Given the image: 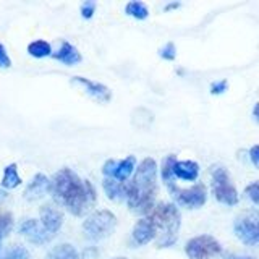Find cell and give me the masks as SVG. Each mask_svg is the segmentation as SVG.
Returning a JSON list of instances; mask_svg holds the SVG:
<instances>
[{
    "mask_svg": "<svg viewBox=\"0 0 259 259\" xmlns=\"http://www.w3.org/2000/svg\"><path fill=\"white\" fill-rule=\"evenodd\" d=\"M51 191L55 201L76 217L84 215L96 202V190L93 183L83 180L68 167L60 168L54 175Z\"/></svg>",
    "mask_w": 259,
    "mask_h": 259,
    "instance_id": "obj_1",
    "label": "cell"
},
{
    "mask_svg": "<svg viewBox=\"0 0 259 259\" xmlns=\"http://www.w3.org/2000/svg\"><path fill=\"white\" fill-rule=\"evenodd\" d=\"M157 194V164L151 157L140 162L135 170V177L128 182L126 204L130 210L138 215H149L154 209Z\"/></svg>",
    "mask_w": 259,
    "mask_h": 259,
    "instance_id": "obj_2",
    "label": "cell"
},
{
    "mask_svg": "<svg viewBox=\"0 0 259 259\" xmlns=\"http://www.w3.org/2000/svg\"><path fill=\"white\" fill-rule=\"evenodd\" d=\"M157 232V246L168 248L178 238V230L182 225V214L178 207L172 202H159L154 206L151 214L148 215Z\"/></svg>",
    "mask_w": 259,
    "mask_h": 259,
    "instance_id": "obj_3",
    "label": "cell"
},
{
    "mask_svg": "<svg viewBox=\"0 0 259 259\" xmlns=\"http://www.w3.org/2000/svg\"><path fill=\"white\" fill-rule=\"evenodd\" d=\"M177 160L175 156H167L162 162V180H164L165 186L168 193L172 194V198L178 202L180 206H185L188 209H198L202 207L206 204V199H207V191H206V186L202 183L198 185H193L191 188H180L177 186L175 183V177L172 174V167H174V162Z\"/></svg>",
    "mask_w": 259,
    "mask_h": 259,
    "instance_id": "obj_4",
    "label": "cell"
},
{
    "mask_svg": "<svg viewBox=\"0 0 259 259\" xmlns=\"http://www.w3.org/2000/svg\"><path fill=\"white\" fill-rule=\"evenodd\" d=\"M115 227H117V217L110 210L102 209L93 212L83 222V232L86 235V238L93 241H99L107 238L115 230Z\"/></svg>",
    "mask_w": 259,
    "mask_h": 259,
    "instance_id": "obj_5",
    "label": "cell"
},
{
    "mask_svg": "<svg viewBox=\"0 0 259 259\" xmlns=\"http://www.w3.org/2000/svg\"><path fill=\"white\" fill-rule=\"evenodd\" d=\"M233 232L237 238L248 246L259 245V210L241 212L233 222Z\"/></svg>",
    "mask_w": 259,
    "mask_h": 259,
    "instance_id": "obj_6",
    "label": "cell"
},
{
    "mask_svg": "<svg viewBox=\"0 0 259 259\" xmlns=\"http://www.w3.org/2000/svg\"><path fill=\"white\" fill-rule=\"evenodd\" d=\"M212 193L215 199L225 206H235L238 202V191L224 167H215L212 170Z\"/></svg>",
    "mask_w": 259,
    "mask_h": 259,
    "instance_id": "obj_7",
    "label": "cell"
},
{
    "mask_svg": "<svg viewBox=\"0 0 259 259\" xmlns=\"http://www.w3.org/2000/svg\"><path fill=\"white\" fill-rule=\"evenodd\" d=\"M185 253L190 259H210L222 253V246L210 235H198L186 243Z\"/></svg>",
    "mask_w": 259,
    "mask_h": 259,
    "instance_id": "obj_8",
    "label": "cell"
},
{
    "mask_svg": "<svg viewBox=\"0 0 259 259\" xmlns=\"http://www.w3.org/2000/svg\"><path fill=\"white\" fill-rule=\"evenodd\" d=\"M136 170V157L135 156H128L121 160H107L102 167V172L105 178H112V180L117 182H126L130 175Z\"/></svg>",
    "mask_w": 259,
    "mask_h": 259,
    "instance_id": "obj_9",
    "label": "cell"
},
{
    "mask_svg": "<svg viewBox=\"0 0 259 259\" xmlns=\"http://www.w3.org/2000/svg\"><path fill=\"white\" fill-rule=\"evenodd\" d=\"M20 233L28 241L34 243V245H44V243L51 241L54 238L52 235L44 229L42 224H39L34 219H26L24 222H21Z\"/></svg>",
    "mask_w": 259,
    "mask_h": 259,
    "instance_id": "obj_10",
    "label": "cell"
},
{
    "mask_svg": "<svg viewBox=\"0 0 259 259\" xmlns=\"http://www.w3.org/2000/svg\"><path fill=\"white\" fill-rule=\"evenodd\" d=\"M71 83L81 86L89 96L94 97V99H96V101H99V102H109V101L112 99L110 89H109L107 86L101 84V83H96V81H91V79L83 78V76H75V78H71Z\"/></svg>",
    "mask_w": 259,
    "mask_h": 259,
    "instance_id": "obj_11",
    "label": "cell"
},
{
    "mask_svg": "<svg viewBox=\"0 0 259 259\" xmlns=\"http://www.w3.org/2000/svg\"><path fill=\"white\" fill-rule=\"evenodd\" d=\"M157 237V232H156V227L151 222L149 217H144L140 219L135 227H133V232H132V240L136 246H143V245H148L151 240H154Z\"/></svg>",
    "mask_w": 259,
    "mask_h": 259,
    "instance_id": "obj_12",
    "label": "cell"
},
{
    "mask_svg": "<svg viewBox=\"0 0 259 259\" xmlns=\"http://www.w3.org/2000/svg\"><path fill=\"white\" fill-rule=\"evenodd\" d=\"M47 191H51V180L44 174H37L28 183L26 190H24V198L28 201H36L46 196Z\"/></svg>",
    "mask_w": 259,
    "mask_h": 259,
    "instance_id": "obj_13",
    "label": "cell"
},
{
    "mask_svg": "<svg viewBox=\"0 0 259 259\" xmlns=\"http://www.w3.org/2000/svg\"><path fill=\"white\" fill-rule=\"evenodd\" d=\"M40 224H42V227L52 237H55V233L62 229L63 215L59 209H55L52 206H42L40 207Z\"/></svg>",
    "mask_w": 259,
    "mask_h": 259,
    "instance_id": "obj_14",
    "label": "cell"
},
{
    "mask_svg": "<svg viewBox=\"0 0 259 259\" xmlns=\"http://www.w3.org/2000/svg\"><path fill=\"white\" fill-rule=\"evenodd\" d=\"M175 178L185 182H194L199 175V165L194 160H175L172 167Z\"/></svg>",
    "mask_w": 259,
    "mask_h": 259,
    "instance_id": "obj_15",
    "label": "cell"
},
{
    "mask_svg": "<svg viewBox=\"0 0 259 259\" xmlns=\"http://www.w3.org/2000/svg\"><path fill=\"white\" fill-rule=\"evenodd\" d=\"M52 57H54L55 60H59V62H62L65 65H68V67L81 62V54L78 52V49L75 46H71L70 42H63L60 46L59 51L52 54Z\"/></svg>",
    "mask_w": 259,
    "mask_h": 259,
    "instance_id": "obj_16",
    "label": "cell"
},
{
    "mask_svg": "<svg viewBox=\"0 0 259 259\" xmlns=\"http://www.w3.org/2000/svg\"><path fill=\"white\" fill-rule=\"evenodd\" d=\"M102 186L109 199H113V201L126 199L128 182H117V180H112V178H105Z\"/></svg>",
    "mask_w": 259,
    "mask_h": 259,
    "instance_id": "obj_17",
    "label": "cell"
},
{
    "mask_svg": "<svg viewBox=\"0 0 259 259\" xmlns=\"http://www.w3.org/2000/svg\"><path fill=\"white\" fill-rule=\"evenodd\" d=\"M46 259H81L76 248L70 243H60L47 253Z\"/></svg>",
    "mask_w": 259,
    "mask_h": 259,
    "instance_id": "obj_18",
    "label": "cell"
},
{
    "mask_svg": "<svg viewBox=\"0 0 259 259\" xmlns=\"http://www.w3.org/2000/svg\"><path fill=\"white\" fill-rule=\"evenodd\" d=\"M21 185V177L18 175V167L16 164L7 165L4 170V178H2V186L7 190H13L16 186Z\"/></svg>",
    "mask_w": 259,
    "mask_h": 259,
    "instance_id": "obj_19",
    "label": "cell"
},
{
    "mask_svg": "<svg viewBox=\"0 0 259 259\" xmlns=\"http://www.w3.org/2000/svg\"><path fill=\"white\" fill-rule=\"evenodd\" d=\"M28 54L36 59H44V57L52 55V47L47 40H34L28 46Z\"/></svg>",
    "mask_w": 259,
    "mask_h": 259,
    "instance_id": "obj_20",
    "label": "cell"
},
{
    "mask_svg": "<svg viewBox=\"0 0 259 259\" xmlns=\"http://www.w3.org/2000/svg\"><path fill=\"white\" fill-rule=\"evenodd\" d=\"M125 13L133 16L136 20H146L149 16V10L146 4L143 2H138V0H133V2H128L125 7Z\"/></svg>",
    "mask_w": 259,
    "mask_h": 259,
    "instance_id": "obj_21",
    "label": "cell"
},
{
    "mask_svg": "<svg viewBox=\"0 0 259 259\" xmlns=\"http://www.w3.org/2000/svg\"><path fill=\"white\" fill-rule=\"evenodd\" d=\"M0 259H29V253L24 246L15 245L5 251H0Z\"/></svg>",
    "mask_w": 259,
    "mask_h": 259,
    "instance_id": "obj_22",
    "label": "cell"
},
{
    "mask_svg": "<svg viewBox=\"0 0 259 259\" xmlns=\"http://www.w3.org/2000/svg\"><path fill=\"white\" fill-rule=\"evenodd\" d=\"M13 229V215L7 210H0V245H2V240L7 237L8 233Z\"/></svg>",
    "mask_w": 259,
    "mask_h": 259,
    "instance_id": "obj_23",
    "label": "cell"
},
{
    "mask_svg": "<svg viewBox=\"0 0 259 259\" xmlns=\"http://www.w3.org/2000/svg\"><path fill=\"white\" fill-rule=\"evenodd\" d=\"M159 54H160V57H162L164 60H170V62L175 60V57H177L175 44H174V42H167L164 47L160 49V52H159Z\"/></svg>",
    "mask_w": 259,
    "mask_h": 259,
    "instance_id": "obj_24",
    "label": "cell"
},
{
    "mask_svg": "<svg viewBox=\"0 0 259 259\" xmlns=\"http://www.w3.org/2000/svg\"><path fill=\"white\" fill-rule=\"evenodd\" d=\"M96 7H97V4L93 2V0H88V2L81 4V16H83L84 20L93 18L96 13Z\"/></svg>",
    "mask_w": 259,
    "mask_h": 259,
    "instance_id": "obj_25",
    "label": "cell"
},
{
    "mask_svg": "<svg viewBox=\"0 0 259 259\" xmlns=\"http://www.w3.org/2000/svg\"><path fill=\"white\" fill-rule=\"evenodd\" d=\"M245 193H246V196L254 202V204L259 206V182L248 185L245 188Z\"/></svg>",
    "mask_w": 259,
    "mask_h": 259,
    "instance_id": "obj_26",
    "label": "cell"
},
{
    "mask_svg": "<svg viewBox=\"0 0 259 259\" xmlns=\"http://www.w3.org/2000/svg\"><path fill=\"white\" fill-rule=\"evenodd\" d=\"M12 67V60L7 54V49L4 44H0V68H10Z\"/></svg>",
    "mask_w": 259,
    "mask_h": 259,
    "instance_id": "obj_27",
    "label": "cell"
},
{
    "mask_svg": "<svg viewBox=\"0 0 259 259\" xmlns=\"http://www.w3.org/2000/svg\"><path fill=\"white\" fill-rule=\"evenodd\" d=\"M227 88H229V83H227V79L215 81V83L210 84V93H212V94H222V93L227 91Z\"/></svg>",
    "mask_w": 259,
    "mask_h": 259,
    "instance_id": "obj_28",
    "label": "cell"
},
{
    "mask_svg": "<svg viewBox=\"0 0 259 259\" xmlns=\"http://www.w3.org/2000/svg\"><path fill=\"white\" fill-rule=\"evenodd\" d=\"M249 159L253 162V165L259 168V144L253 146V148L249 149Z\"/></svg>",
    "mask_w": 259,
    "mask_h": 259,
    "instance_id": "obj_29",
    "label": "cell"
},
{
    "mask_svg": "<svg viewBox=\"0 0 259 259\" xmlns=\"http://www.w3.org/2000/svg\"><path fill=\"white\" fill-rule=\"evenodd\" d=\"M225 259H256L253 256H243V254H233V253H229L225 254Z\"/></svg>",
    "mask_w": 259,
    "mask_h": 259,
    "instance_id": "obj_30",
    "label": "cell"
},
{
    "mask_svg": "<svg viewBox=\"0 0 259 259\" xmlns=\"http://www.w3.org/2000/svg\"><path fill=\"white\" fill-rule=\"evenodd\" d=\"M253 115H254V118L259 121V102L254 105V109H253Z\"/></svg>",
    "mask_w": 259,
    "mask_h": 259,
    "instance_id": "obj_31",
    "label": "cell"
},
{
    "mask_svg": "<svg viewBox=\"0 0 259 259\" xmlns=\"http://www.w3.org/2000/svg\"><path fill=\"white\" fill-rule=\"evenodd\" d=\"M178 7H180V4H168L165 7V10H172V8H178Z\"/></svg>",
    "mask_w": 259,
    "mask_h": 259,
    "instance_id": "obj_32",
    "label": "cell"
},
{
    "mask_svg": "<svg viewBox=\"0 0 259 259\" xmlns=\"http://www.w3.org/2000/svg\"><path fill=\"white\" fill-rule=\"evenodd\" d=\"M113 259H126V257H113Z\"/></svg>",
    "mask_w": 259,
    "mask_h": 259,
    "instance_id": "obj_33",
    "label": "cell"
}]
</instances>
